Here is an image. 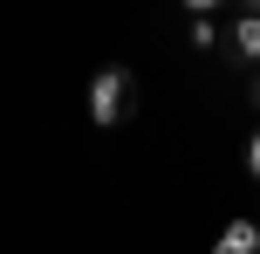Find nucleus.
<instances>
[{"instance_id": "5", "label": "nucleus", "mask_w": 260, "mask_h": 254, "mask_svg": "<svg viewBox=\"0 0 260 254\" xmlns=\"http://www.w3.org/2000/svg\"><path fill=\"white\" fill-rule=\"evenodd\" d=\"M247 172L260 179V131H253V145H247Z\"/></svg>"}, {"instance_id": "1", "label": "nucleus", "mask_w": 260, "mask_h": 254, "mask_svg": "<svg viewBox=\"0 0 260 254\" xmlns=\"http://www.w3.org/2000/svg\"><path fill=\"white\" fill-rule=\"evenodd\" d=\"M130 96H137V76H130L123 62L96 69V76H89V117L96 124H123L130 117Z\"/></svg>"}, {"instance_id": "3", "label": "nucleus", "mask_w": 260, "mask_h": 254, "mask_svg": "<svg viewBox=\"0 0 260 254\" xmlns=\"http://www.w3.org/2000/svg\"><path fill=\"white\" fill-rule=\"evenodd\" d=\"M219 254H260V227L253 220H233V227L219 234Z\"/></svg>"}, {"instance_id": "7", "label": "nucleus", "mask_w": 260, "mask_h": 254, "mask_svg": "<svg viewBox=\"0 0 260 254\" xmlns=\"http://www.w3.org/2000/svg\"><path fill=\"white\" fill-rule=\"evenodd\" d=\"M240 7H247V14H260V0H240Z\"/></svg>"}, {"instance_id": "2", "label": "nucleus", "mask_w": 260, "mask_h": 254, "mask_svg": "<svg viewBox=\"0 0 260 254\" xmlns=\"http://www.w3.org/2000/svg\"><path fill=\"white\" fill-rule=\"evenodd\" d=\"M226 48H233V62H260V14H240L233 27H226Z\"/></svg>"}, {"instance_id": "8", "label": "nucleus", "mask_w": 260, "mask_h": 254, "mask_svg": "<svg viewBox=\"0 0 260 254\" xmlns=\"http://www.w3.org/2000/svg\"><path fill=\"white\" fill-rule=\"evenodd\" d=\"M253 110H260V82H253Z\"/></svg>"}, {"instance_id": "4", "label": "nucleus", "mask_w": 260, "mask_h": 254, "mask_svg": "<svg viewBox=\"0 0 260 254\" xmlns=\"http://www.w3.org/2000/svg\"><path fill=\"white\" fill-rule=\"evenodd\" d=\"M212 41H219V27H212V14H199L192 21V48H212Z\"/></svg>"}, {"instance_id": "6", "label": "nucleus", "mask_w": 260, "mask_h": 254, "mask_svg": "<svg viewBox=\"0 0 260 254\" xmlns=\"http://www.w3.org/2000/svg\"><path fill=\"white\" fill-rule=\"evenodd\" d=\"M185 7H192V14H212V7H219V0H185Z\"/></svg>"}]
</instances>
